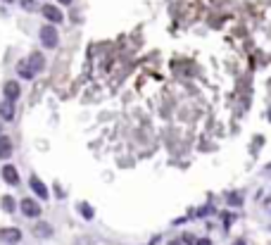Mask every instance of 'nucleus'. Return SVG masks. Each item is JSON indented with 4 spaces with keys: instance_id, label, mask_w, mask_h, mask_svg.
<instances>
[{
    "instance_id": "nucleus-1",
    "label": "nucleus",
    "mask_w": 271,
    "mask_h": 245,
    "mask_svg": "<svg viewBox=\"0 0 271 245\" xmlns=\"http://www.w3.org/2000/svg\"><path fill=\"white\" fill-rule=\"evenodd\" d=\"M57 41H60V36H57V29L53 24H45L41 29V43L45 48H57Z\"/></svg>"
},
{
    "instance_id": "nucleus-2",
    "label": "nucleus",
    "mask_w": 271,
    "mask_h": 245,
    "mask_svg": "<svg viewBox=\"0 0 271 245\" xmlns=\"http://www.w3.org/2000/svg\"><path fill=\"white\" fill-rule=\"evenodd\" d=\"M0 241H5L7 245L19 243L22 241V231L19 229H0Z\"/></svg>"
},
{
    "instance_id": "nucleus-3",
    "label": "nucleus",
    "mask_w": 271,
    "mask_h": 245,
    "mask_svg": "<svg viewBox=\"0 0 271 245\" xmlns=\"http://www.w3.org/2000/svg\"><path fill=\"white\" fill-rule=\"evenodd\" d=\"M19 207H22V212H24L27 217H38V214H41V205H38L36 200H31V198H24Z\"/></svg>"
},
{
    "instance_id": "nucleus-4",
    "label": "nucleus",
    "mask_w": 271,
    "mask_h": 245,
    "mask_svg": "<svg viewBox=\"0 0 271 245\" xmlns=\"http://www.w3.org/2000/svg\"><path fill=\"white\" fill-rule=\"evenodd\" d=\"M2 91H5V100H12V103H15V100L19 98V93H22V88H19L17 81H7Z\"/></svg>"
},
{
    "instance_id": "nucleus-5",
    "label": "nucleus",
    "mask_w": 271,
    "mask_h": 245,
    "mask_svg": "<svg viewBox=\"0 0 271 245\" xmlns=\"http://www.w3.org/2000/svg\"><path fill=\"white\" fill-rule=\"evenodd\" d=\"M29 67H31V72L36 74V72H43V67H45V57L41 53H31V57L27 60Z\"/></svg>"
},
{
    "instance_id": "nucleus-6",
    "label": "nucleus",
    "mask_w": 271,
    "mask_h": 245,
    "mask_svg": "<svg viewBox=\"0 0 271 245\" xmlns=\"http://www.w3.org/2000/svg\"><path fill=\"white\" fill-rule=\"evenodd\" d=\"M2 179H5L10 186H17V184H19V174H17V169H15L12 164L2 167Z\"/></svg>"
},
{
    "instance_id": "nucleus-7",
    "label": "nucleus",
    "mask_w": 271,
    "mask_h": 245,
    "mask_svg": "<svg viewBox=\"0 0 271 245\" xmlns=\"http://www.w3.org/2000/svg\"><path fill=\"white\" fill-rule=\"evenodd\" d=\"M0 117H2V119H7V122H12V119H15V103H12V100L0 103Z\"/></svg>"
},
{
    "instance_id": "nucleus-8",
    "label": "nucleus",
    "mask_w": 271,
    "mask_h": 245,
    "mask_svg": "<svg viewBox=\"0 0 271 245\" xmlns=\"http://www.w3.org/2000/svg\"><path fill=\"white\" fill-rule=\"evenodd\" d=\"M31 188H33V193H36L38 198H43V200L48 198V188H45V184H43L38 176H31Z\"/></svg>"
},
{
    "instance_id": "nucleus-9",
    "label": "nucleus",
    "mask_w": 271,
    "mask_h": 245,
    "mask_svg": "<svg viewBox=\"0 0 271 245\" xmlns=\"http://www.w3.org/2000/svg\"><path fill=\"white\" fill-rule=\"evenodd\" d=\"M43 17H45L48 22H62V12H60L55 5H45V7H43Z\"/></svg>"
},
{
    "instance_id": "nucleus-10",
    "label": "nucleus",
    "mask_w": 271,
    "mask_h": 245,
    "mask_svg": "<svg viewBox=\"0 0 271 245\" xmlns=\"http://www.w3.org/2000/svg\"><path fill=\"white\" fill-rule=\"evenodd\" d=\"M12 155V140L7 136H0V160H7Z\"/></svg>"
},
{
    "instance_id": "nucleus-11",
    "label": "nucleus",
    "mask_w": 271,
    "mask_h": 245,
    "mask_svg": "<svg viewBox=\"0 0 271 245\" xmlns=\"http://www.w3.org/2000/svg\"><path fill=\"white\" fill-rule=\"evenodd\" d=\"M33 236H38V238H48V236H53V226L41 221V224L33 226Z\"/></svg>"
},
{
    "instance_id": "nucleus-12",
    "label": "nucleus",
    "mask_w": 271,
    "mask_h": 245,
    "mask_svg": "<svg viewBox=\"0 0 271 245\" xmlns=\"http://www.w3.org/2000/svg\"><path fill=\"white\" fill-rule=\"evenodd\" d=\"M17 72H19L22 79H33V72H31V67H29L27 60H22V62L17 64Z\"/></svg>"
},
{
    "instance_id": "nucleus-13",
    "label": "nucleus",
    "mask_w": 271,
    "mask_h": 245,
    "mask_svg": "<svg viewBox=\"0 0 271 245\" xmlns=\"http://www.w3.org/2000/svg\"><path fill=\"white\" fill-rule=\"evenodd\" d=\"M2 210H5V212H15V200H12L10 195L2 198Z\"/></svg>"
},
{
    "instance_id": "nucleus-14",
    "label": "nucleus",
    "mask_w": 271,
    "mask_h": 245,
    "mask_svg": "<svg viewBox=\"0 0 271 245\" xmlns=\"http://www.w3.org/2000/svg\"><path fill=\"white\" fill-rule=\"evenodd\" d=\"M79 210H81V214H83L86 219H93V207H90V205H86V202H83Z\"/></svg>"
},
{
    "instance_id": "nucleus-15",
    "label": "nucleus",
    "mask_w": 271,
    "mask_h": 245,
    "mask_svg": "<svg viewBox=\"0 0 271 245\" xmlns=\"http://www.w3.org/2000/svg\"><path fill=\"white\" fill-rule=\"evenodd\" d=\"M228 202H231V205H243V195L231 193V195H228Z\"/></svg>"
},
{
    "instance_id": "nucleus-16",
    "label": "nucleus",
    "mask_w": 271,
    "mask_h": 245,
    "mask_svg": "<svg viewBox=\"0 0 271 245\" xmlns=\"http://www.w3.org/2000/svg\"><path fill=\"white\" fill-rule=\"evenodd\" d=\"M22 7H24V10H33L36 5H33V0H22Z\"/></svg>"
},
{
    "instance_id": "nucleus-17",
    "label": "nucleus",
    "mask_w": 271,
    "mask_h": 245,
    "mask_svg": "<svg viewBox=\"0 0 271 245\" xmlns=\"http://www.w3.org/2000/svg\"><path fill=\"white\" fill-rule=\"evenodd\" d=\"M195 245H212V241H210V238H200Z\"/></svg>"
},
{
    "instance_id": "nucleus-18",
    "label": "nucleus",
    "mask_w": 271,
    "mask_h": 245,
    "mask_svg": "<svg viewBox=\"0 0 271 245\" xmlns=\"http://www.w3.org/2000/svg\"><path fill=\"white\" fill-rule=\"evenodd\" d=\"M169 245H181V243H179V241H171V243H169Z\"/></svg>"
},
{
    "instance_id": "nucleus-19",
    "label": "nucleus",
    "mask_w": 271,
    "mask_h": 245,
    "mask_svg": "<svg viewBox=\"0 0 271 245\" xmlns=\"http://www.w3.org/2000/svg\"><path fill=\"white\" fill-rule=\"evenodd\" d=\"M60 2H64V5H67V2H72V0H60Z\"/></svg>"
},
{
    "instance_id": "nucleus-20",
    "label": "nucleus",
    "mask_w": 271,
    "mask_h": 245,
    "mask_svg": "<svg viewBox=\"0 0 271 245\" xmlns=\"http://www.w3.org/2000/svg\"><path fill=\"white\" fill-rule=\"evenodd\" d=\"M233 245H245V243H243V241H238V243H233Z\"/></svg>"
},
{
    "instance_id": "nucleus-21",
    "label": "nucleus",
    "mask_w": 271,
    "mask_h": 245,
    "mask_svg": "<svg viewBox=\"0 0 271 245\" xmlns=\"http://www.w3.org/2000/svg\"><path fill=\"white\" fill-rule=\"evenodd\" d=\"M2 2H15V0H2Z\"/></svg>"
},
{
    "instance_id": "nucleus-22",
    "label": "nucleus",
    "mask_w": 271,
    "mask_h": 245,
    "mask_svg": "<svg viewBox=\"0 0 271 245\" xmlns=\"http://www.w3.org/2000/svg\"><path fill=\"white\" fill-rule=\"evenodd\" d=\"M12 245H17V243H12Z\"/></svg>"
}]
</instances>
